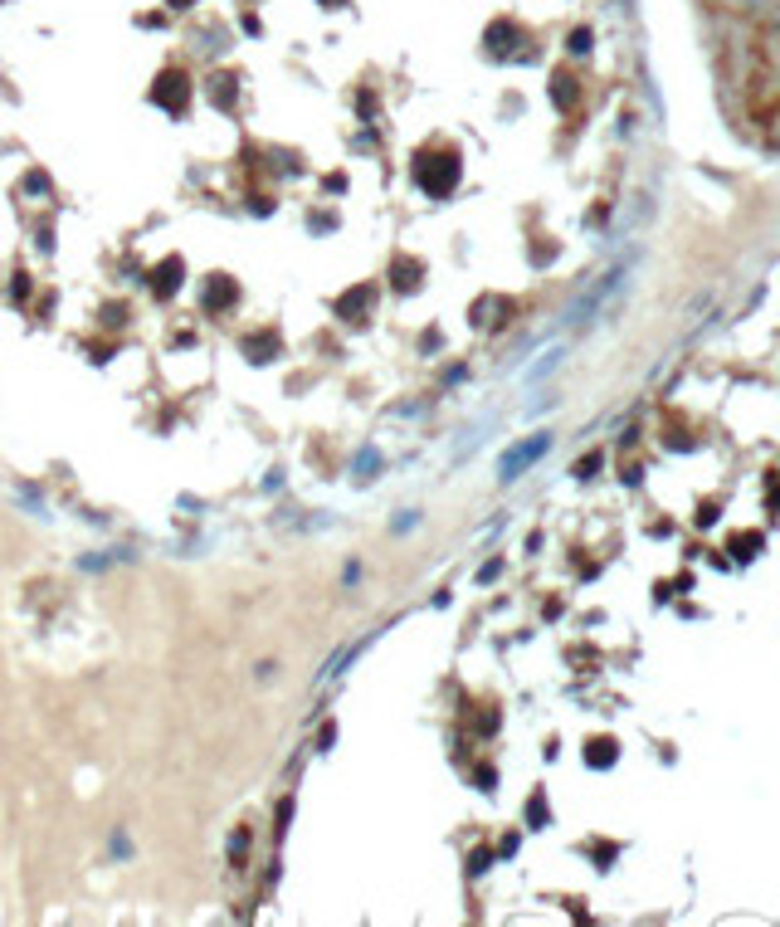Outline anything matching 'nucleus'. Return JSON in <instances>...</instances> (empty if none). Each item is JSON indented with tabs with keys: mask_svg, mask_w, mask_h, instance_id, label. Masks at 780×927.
<instances>
[{
	"mask_svg": "<svg viewBox=\"0 0 780 927\" xmlns=\"http://www.w3.org/2000/svg\"><path fill=\"white\" fill-rule=\"evenodd\" d=\"M761 542H766L761 532H737V537H732V557H737V562H751V557L761 552Z\"/></svg>",
	"mask_w": 780,
	"mask_h": 927,
	"instance_id": "f03ea898",
	"label": "nucleus"
},
{
	"mask_svg": "<svg viewBox=\"0 0 780 927\" xmlns=\"http://www.w3.org/2000/svg\"><path fill=\"white\" fill-rule=\"evenodd\" d=\"M551 449V434H537V440H527V445H517V449H508L503 454V464H497V473H503V483H512L527 464H537L541 454Z\"/></svg>",
	"mask_w": 780,
	"mask_h": 927,
	"instance_id": "f257e3e1",
	"label": "nucleus"
},
{
	"mask_svg": "<svg viewBox=\"0 0 780 927\" xmlns=\"http://www.w3.org/2000/svg\"><path fill=\"white\" fill-rule=\"evenodd\" d=\"M585 761H590V767H609V761H615V742H590V752H585Z\"/></svg>",
	"mask_w": 780,
	"mask_h": 927,
	"instance_id": "20e7f679",
	"label": "nucleus"
},
{
	"mask_svg": "<svg viewBox=\"0 0 780 927\" xmlns=\"http://www.w3.org/2000/svg\"><path fill=\"white\" fill-rule=\"evenodd\" d=\"M717 6H751V0H717Z\"/></svg>",
	"mask_w": 780,
	"mask_h": 927,
	"instance_id": "423d86ee",
	"label": "nucleus"
},
{
	"mask_svg": "<svg viewBox=\"0 0 780 927\" xmlns=\"http://www.w3.org/2000/svg\"><path fill=\"white\" fill-rule=\"evenodd\" d=\"M707 522H717V503H702V513H697V527H707Z\"/></svg>",
	"mask_w": 780,
	"mask_h": 927,
	"instance_id": "39448f33",
	"label": "nucleus"
},
{
	"mask_svg": "<svg viewBox=\"0 0 780 927\" xmlns=\"http://www.w3.org/2000/svg\"><path fill=\"white\" fill-rule=\"evenodd\" d=\"M361 649H366V639H356V644H347L342 654H332V659H327V669H322V674H327V679H332V674H342V669H347L351 659H356V654H361Z\"/></svg>",
	"mask_w": 780,
	"mask_h": 927,
	"instance_id": "7ed1b4c3",
	"label": "nucleus"
}]
</instances>
